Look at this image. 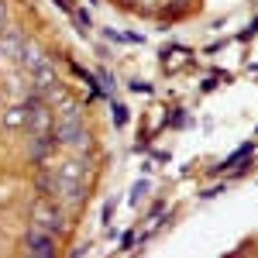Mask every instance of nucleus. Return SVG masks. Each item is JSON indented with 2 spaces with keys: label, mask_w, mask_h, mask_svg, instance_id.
I'll return each mask as SVG.
<instances>
[{
  "label": "nucleus",
  "mask_w": 258,
  "mask_h": 258,
  "mask_svg": "<svg viewBox=\"0 0 258 258\" xmlns=\"http://www.w3.org/2000/svg\"><path fill=\"white\" fill-rule=\"evenodd\" d=\"M28 224L38 227V231H48V234L62 238L66 227H69V214L62 210V203L55 197H38L31 203V210H28Z\"/></svg>",
  "instance_id": "f257e3e1"
},
{
  "label": "nucleus",
  "mask_w": 258,
  "mask_h": 258,
  "mask_svg": "<svg viewBox=\"0 0 258 258\" xmlns=\"http://www.w3.org/2000/svg\"><path fill=\"white\" fill-rule=\"evenodd\" d=\"M114 117H117V124H127V110H124L120 103H117V107H114Z\"/></svg>",
  "instance_id": "6e6552de"
},
{
  "label": "nucleus",
  "mask_w": 258,
  "mask_h": 258,
  "mask_svg": "<svg viewBox=\"0 0 258 258\" xmlns=\"http://www.w3.org/2000/svg\"><path fill=\"white\" fill-rule=\"evenodd\" d=\"M0 100H4V90H0Z\"/></svg>",
  "instance_id": "1a4fd4ad"
},
{
  "label": "nucleus",
  "mask_w": 258,
  "mask_h": 258,
  "mask_svg": "<svg viewBox=\"0 0 258 258\" xmlns=\"http://www.w3.org/2000/svg\"><path fill=\"white\" fill-rule=\"evenodd\" d=\"M11 28V18H7V4L0 0V31H7Z\"/></svg>",
  "instance_id": "0eeeda50"
},
{
  "label": "nucleus",
  "mask_w": 258,
  "mask_h": 258,
  "mask_svg": "<svg viewBox=\"0 0 258 258\" xmlns=\"http://www.w3.org/2000/svg\"><path fill=\"white\" fill-rule=\"evenodd\" d=\"M24 124H28V103L21 100V103H14V107L4 110V117H0V131L11 135V131H21Z\"/></svg>",
  "instance_id": "423d86ee"
},
{
  "label": "nucleus",
  "mask_w": 258,
  "mask_h": 258,
  "mask_svg": "<svg viewBox=\"0 0 258 258\" xmlns=\"http://www.w3.org/2000/svg\"><path fill=\"white\" fill-rule=\"evenodd\" d=\"M21 248L28 255H55L59 251V238L48 234V231H38V227H28L24 238H21Z\"/></svg>",
  "instance_id": "20e7f679"
},
{
  "label": "nucleus",
  "mask_w": 258,
  "mask_h": 258,
  "mask_svg": "<svg viewBox=\"0 0 258 258\" xmlns=\"http://www.w3.org/2000/svg\"><path fill=\"white\" fill-rule=\"evenodd\" d=\"M24 45H28V38L21 35L18 28L0 31V73H4V76L14 73V69H21V52H24Z\"/></svg>",
  "instance_id": "7ed1b4c3"
},
{
  "label": "nucleus",
  "mask_w": 258,
  "mask_h": 258,
  "mask_svg": "<svg viewBox=\"0 0 258 258\" xmlns=\"http://www.w3.org/2000/svg\"><path fill=\"white\" fill-rule=\"evenodd\" d=\"M52 135L59 141V148H69L73 155H93V148H97V138H93V131L83 124V120H66V117H55V127H52Z\"/></svg>",
  "instance_id": "f03ea898"
},
{
  "label": "nucleus",
  "mask_w": 258,
  "mask_h": 258,
  "mask_svg": "<svg viewBox=\"0 0 258 258\" xmlns=\"http://www.w3.org/2000/svg\"><path fill=\"white\" fill-rule=\"evenodd\" d=\"M55 148H59V141H55V135L52 131H45V135H31V148H28V162L31 165H45V162L55 155Z\"/></svg>",
  "instance_id": "39448f33"
}]
</instances>
